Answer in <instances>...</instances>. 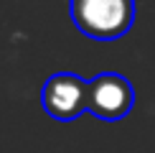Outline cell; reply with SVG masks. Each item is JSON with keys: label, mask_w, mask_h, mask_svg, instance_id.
<instances>
[{"label": "cell", "mask_w": 155, "mask_h": 153, "mask_svg": "<svg viewBox=\"0 0 155 153\" xmlns=\"http://www.w3.org/2000/svg\"><path fill=\"white\" fill-rule=\"evenodd\" d=\"M135 105V89L130 79L114 72H102L89 79V112L99 120L114 123L127 117Z\"/></svg>", "instance_id": "cell-3"}, {"label": "cell", "mask_w": 155, "mask_h": 153, "mask_svg": "<svg viewBox=\"0 0 155 153\" xmlns=\"http://www.w3.org/2000/svg\"><path fill=\"white\" fill-rule=\"evenodd\" d=\"M41 105L48 117L59 123H71L81 117V112H89V79H81L71 72L48 76L41 89Z\"/></svg>", "instance_id": "cell-2"}, {"label": "cell", "mask_w": 155, "mask_h": 153, "mask_svg": "<svg viewBox=\"0 0 155 153\" xmlns=\"http://www.w3.org/2000/svg\"><path fill=\"white\" fill-rule=\"evenodd\" d=\"M71 21L94 41H114L132 28L135 0H71Z\"/></svg>", "instance_id": "cell-1"}]
</instances>
